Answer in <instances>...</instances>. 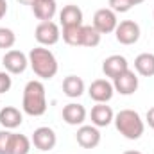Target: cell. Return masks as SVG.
Instances as JSON below:
<instances>
[{
    "instance_id": "cell-20",
    "label": "cell",
    "mask_w": 154,
    "mask_h": 154,
    "mask_svg": "<svg viewBox=\"0 0 154 154\" xmlns=\"http://www.w3.org/2000/svg\"><path fill=\"white\" fill-rule=\"evenodd\" d=\"M31 143H32V142H31L25 134L13 133L9 154H29V151H31Z\"/></svg>"
},
{
    "instance_id": "cell-30",
    "label": "cell",
    "mask_w": 154,
    "mask_h": 154,
    "mask_svg": "<svg viewBox=\"0 0 154 154\" xmlns=\"http://www.w3.org/2000/svg\"><path fill=\"white\" fill-rule=\"evenodd\" d=\"M122 154H143V152H140V151H124Z\"/></svg>"
},
{
    "instance_id": "cell-26",
    "label": "cell",
    "mask_w": 154,
    "mask_h": 154,
    "mask_svg": "<svg viewBox=\"0 0 154 154\" xmlns=\"http://www.w3.org/2000/svg\"><path fill=\"white\" fill-rule=\"evenodd\" d=\"M13 86V79L9 72H0V95L2 93H7Z\"/></svg>"
},
{
    "instance_id": "cell-21",
    "label": "cell",
    "mask_w": 154,
    "mask_h": 154,
    "mask_svg": "<svg viewBox=\"0 0 154 154\" xmlns=\"http://www.w3.org/2000/svg\"><path fill=\"white\" fill-rule=\"evenodd\" d=\"M63 41L70 47H82V25L63 27Z\"/></svg>"
},
{
    "instance_id": "cell-5",
    "label": "cell",
    "mask_w": 154,
    "mask_h": 154,
    "mask_svg": "<svg viewBox=\"0 0 154 154\" xmlns=\"http://www.w3.org/2000/svg\"><path fill=\"white\" fill-rule=\"evenodd\" d=\"M2 65L5 68V72L13 74V75H18V74H23L25 68L29 66V56H25L22 50H7L2 57Z\"/></svg>"
},
{
    "instance_id": "cell-16",
    "label": "cell",
    "mask_w": 154,
    "mask_h": 154,
    "mask_svg": "<svg viewBox=\"0 0 154 154\" xmlns=\"http://www.w3.org/2000/svg\"><path fill=\"white\" fill-rule=\"evenodd\" d=\"M59 20L63 27H74V25H82V11L75 4H68L61 9Z\"/></svg>"
},
{
    "instance_id": "cell-19",
    "label": "cell",
    "mask_w": 154,
    "mask_h": 154,
    "mask_svg": "<svg viewBox=\"0 0 154 154\" xmlns=\"http://www.w3.org/2000/svg\"><path fill=\"white\" fill-rule=\"evenodd\" d=\"M63 93L70 99H77L84 93V81L77 75H66L63 81Z\"/></svg>"
},
{
    "instance_id": "cell-25",
    "label": "cell",
    "mask_w": 154,
    "mask_h": 154,
    "mask_svg": "<svg viewBox=\"0 0 154 154\" xmlns=\"http://www.w3.org/2000/svg\"><path fill=\"white\" fill-rule=\"evenodd\" d=\"M11 138H13V133L9 129H2L0 131V154H9Z\"/></svg>"
},
{
    "instance_id": "cell-13",
    "label": "cell",
    "mask_w": 154,
    "mask_h": 154,
    "mask_svg": "<svg viewBox=\"0 0 154 154\" xmlns=\"http://www.w3.org/2000/svg\"><path fill=\"white\" fill-rule=\"evenodd\" d=\"M90 118H91V124L95 127H108L113 118H115V113L109 106H106L104 102H99L91 108V113H90Z\"/></svg>"
},
{
    "instance_id": "cell-24",
    "label": "cell",
    "mask_w": 154,
    "mask_h": 154,
    "mask_svg": "<svg viewBox=\"0 0 154 154\" xmlns=\"http://www.w3.org/2000/svg\"><path fill=\"white\" fill-rule=\"evenodd\" d=\"M134 7L133 0H109V9L115 13H127Z\"/></svg>"
},
{
    "instance_id": "cell-23",
    "label": "cell",
    "mask_w": 154,
    "mask_h": 154,
    "mask_svg": "<svg viewBox=\"0 0 154 154\" xmlns=\"http://www.w3.org/2000/svg\"><path fill=\"white\" fill-rule=\"evenodd\" d=\"M16 43V34L7 29V27H0V48H13Z\"/></svg>"
},
{
    "instance_id": "cell-12",
    "label": "cell",
    "mask_w": 154,
    "mask_h": 154,
    "mask_svg": "<svg viewBox=\"0 0 154 154\" xmlns=\"http://www.w3.org/2000/svg\"><path fill=\"white\" fill-rule=\"evenodd\" d=\"M125 70H129V63L120 54H113V56L106 57L104 63H102V72H104V75L109 77V79H116L120 74H124Z\"/></svg>"
},
{
    "instance_id": "cell-14",
    "label": "cell",
    "mask_w": 154,
    "mask_h": 154,
    "mask_svg": "<svg viewBox=\"0 0 154 154\" xmlns=\"http://www.w3.org/2000/svg\"><path fill=\"white\" fill-rule=\"evenodd\" d=\"M86 116H88V113H86V108L82 104L70 102L63 108V120L68 125H82Z\"/></svg>"
},
{
    "instance_id": "cell-9",
    "label": "cell",
    "mask_w": 154,
    "mask_h": 154,
    "mask_svg": "<svg viewBox=\"0 0 154 154\" xmlns=\"http://www.w3.org/2000/svg\"><path fill=\"white\" fill-rule=\"evenodd\" d=\"M31 142H32V145H34L38 151L48 152V151H52V149L56 147L57 136H56L54 129H50V127H47V125H41L38 129H34Z\"/></svg>"
},
{
    "instance_id": "cell-29",
    "label": "cell",
    "mask_w": 154,
    "mask_h": 154,
    "mask_svg": "<svg viewBox=\"0 0 154 154\" xmlns=\"http://www.w3.org/2000/svg\"><path fill=\"white\" fill-rule=\"evenodd\" d=\"M16 2H18V4H23V5H32L36 0H16Z\"/></svg>"
},
{
    "instance_id": "cell-15",
    "label": "cell",
    "mask_w": 154,
    "mask_h": 154,
    "mask_svg": "<svg viewBox=\"0 0 154 154\" xmlns=\"http://www.w3.org/2000/svg\"><path fill=\"white\" fill-rule=\"evenodd\" d=\"M22 122H23V115H22V111L18 108L5 106V108L0 109V125L4 129H9V131L16 129V127L22 125Z\"/></svg>"
},
{
    "instance_id": "cell-3",
    "label": "cell",
    "mask_w": 154,
    "mask_h": 154,
    "mask_svg": "<svg viewBox=\"0 0 154 154\" xmlns=\"http://www.w3.org/2000/svg\"><path fill=\"white\" fill-rule=\"evenodd\" d=\"M116 131L127 140H140L145 131V122L134 109H120L113 118Z\"/></svg>"
},
{
    "instance_id": "cell-1",
    "label": "cell",
    "mask_w": 154,
    "mask_h": 154,
    "mask_svg": "<svg viewBox=\"0 0 154 154\" xmlns=\"http://www.w3.org/2000/svg\"><path fill=\"white\" fill-rule=\"evenodd\" d=\"M22 108H23V113H27L31 116L45 115V111H47V93H45V84L41 81L32 79L25 84Z\"/></svg>"
},
{
    "instance_id": "cell-28",
    "label": "cell",
    "mask_w": 154,
    "mask_h": 154,
    "mask_svg": "<svg viewBox=\"0 0 154 154\" xmlns=\"http://www.w3.org/2000/svg\"><path fill=\"white\" fill-rule=\"evenodd\" d=\"M7 14V2L5 0H0V20Z\"/></svg>"
},
{
    "instance_id": "cell-2",
    "label": "cell",
    "mask_w": 154,
    "mask_h": 154,
    "mask_svg": "<svg viewBox=\"0 0 154 154\" xmlns=\"http://www.w3.org/2000/svg\"><path fill=\"white\" fill-rule=\"evenodd\" d=\"M29 65H31L32 72L43 81L56 77L57 68H59L56 56L45 47H36L29 52Z\"/></svg>"
},
{
    "instance_id": "cell-8",
    "label": "cell",
    "mask_w": 154,
    "mask_h": 154,
    "mask_svg": "<svg viewBox=\"0 0 154 154\" xmlns=\"http://www.w3.org/2000/svg\"><path fill=\"white\" fill-rule=\"evenodd\" d=\"M113 93H115V88H113V82L108 81V79H95L90 88H88V95L91 100H95L97 104L99 102H109L113 99Z\"/></svg>"
},
{
    "instance_id": "cell-6",
    "label": "cell",
    "mask_w": 154,
    "mask_h": 154,
    "mask_svg": "<svg viewBox=\"0 0 154 154\" xmlns=\"http://www.w3.org/2000/svg\"><path fill=\"white\" fill-rule=\"evenodd\" d=\"M116 25H118V20H116L115 11H111L109 7H102V9L95 11V14H93V27L100 34L115 32Z\"/></svg>"
},
{
    "instance_id": "cell-27",
    "label": "cell",
    "mask_w": 154,
    "mask_h": 154,
    "mask_svg": "<svg viewBox=\"0 0 154 154\" xmlns=\"http://www.w3.org/2000/svg\"><path fill=\"white\" fill-rule=\"evenodd\" d=\"M145 120H147V124H149V127H152L154 129V106L147 111V115H145Z\"/></svg>"
},
{
    "instance_id": "cell-17",
    "label": "cell",
    "mask_w": 154,
    "mask_h": 154,
    "mask_svg": "<svg viewBox=\"0 0 154 154\" xmlns=\"http://www.w3.org/2000/svg\"><path fill=\"white\" fill-rule=\"evenodd\" d=\"M32 13L34 16L41 22H48L54 18V14L57 13V4L56 0H36L32 5Z\"/></svg>"
},
{
    "instance_id": "cell-10",
    "label": "cell",
    "mask_w": 154,
    "mask_h": 154,
    "mask_svg": "<svg viewBox=\"0 0 154 154\" xmlns=\"http://www.w3.org/2000/svg\"><path fill=\"white\" fill-rule=\"evenodd\" d=\"M77 143L82 147V149H95L99 143H100V131L99 127H95L93 124L91 125H79L75 134Z\"/></svg>"
},
{
    "instance_id": "cell-4",
    "label": "cell",
    "mask_w": 154,
    "mask_h": 154,
    "mask_svg": "<svg viewBox=\"0 0 154 154\" xmlns=\"http://www.w3.org/2000/svg\"><path fill=\"white\" fill-rule=\"evenodd\" d=\"M34 38L41 47H50V45H56L59 38H61V31H59V25L54 23L52 20L48 22H39L36 31H34Z\"/></svg>"
},
{
    "instance_id": "cell-18",
    "label": "cell",
    "mask_w": 154,
    "mask_h": 154,
    "mask_svg": "<svg viewBox=\"0 0 154 154\" xmlns=\"http://www.w3.org/2000/svg\"><path fill=\"white\" fill-rule=\"evenodd\" d=\"M134 70L142 77H152L154 75V54L143 52L134 57Z\"/></svg>"
},
{
    "instance_id": "cell-22",
    "label": "cell",
    "mask_w": 154,
    "mask_h": 154,
    "mask_svg": "<svg viewBox=\"0 0 154 154\" xmlns=\"http://www.w3.org/2000/svg\"><path fill=\"white\" fill-rule=\"evenodd\" d=\"M100 32L93 25H82V47L95 48L100 43Z\"/></svg>"
},
{
    "instance_id": "cell-11",
    "label": "cell",
    "mask_w": 154,
    "mask_h": 154,
    "mask_svg": "<svg viewBox=\"0 0 154 154\" xmlns=\"http://www.w3.org/2000/svg\"><path fill=\"white\" fill-rule=\"evenodd\" d=\"M113 88L120 95H133L138 90V75L133 70H125L116 79H113Z\"/></svg>"
},
{
    "instance_id": "cell-7",
    "label": "cell",
    "mask_w": 154,
    "mask_h": 154,
    "mask_svg": "<svg viewBox=\"0 0 154 154\" xmlns=\"http://www.w3.org/2000/svg\"><path fill=\"white\" fill-rule=\"evenodd\" d=\"M116 41L122 45H134L140 39V25L134 20H122L115 29Z\"/></svg>"
},
{
    "instance_id": "cell-31",
    "label": "cell",
    "mask_w": 154,
    "mask_h": 154,
    "mask_svg": "<svg viewBox=\"0 0 154 154\" xmlns=\"http://www.w3.org/2000/svg\"><path fill=\"white\" fill-rule=\"evenodd\" d=\"M133 2H134V5H138V4H143L145 0H133Z\"/></svg>"
}]
</instances>
